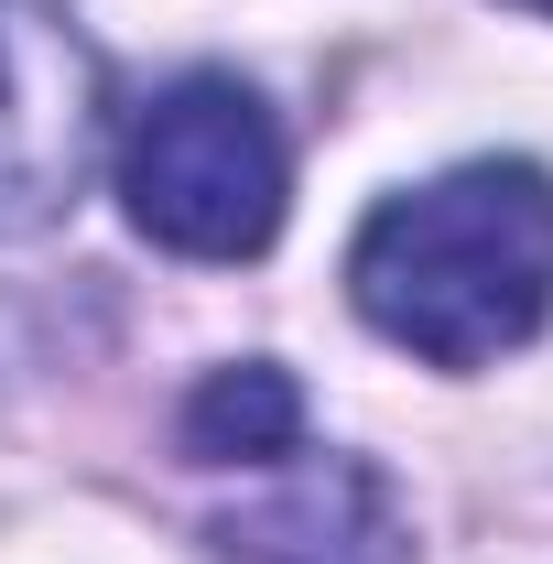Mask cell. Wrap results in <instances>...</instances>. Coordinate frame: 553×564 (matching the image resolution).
Here are the masks:
<instances>
[{
  "mask_svg": "<svg viewBox=\"0 0 553 564\" xmlns=\"http://www.w3.org/2000/svg\"><path fill=\"white\" fill-rule=\"evenodd\" d=\"M347 293L391 348L488 369L553 315V185L532 163H456L358 228Z\"/></svg>",
  "mask_w": 553,
  "mask_h": 564,
  "instance_id": "1",
  "label": "cell"
},
{
  "mask_svg": "<svg viewBox=\"0 0 553 564\" xmlns=\"http://www.w3.org/2000/svg\"><path fill=\"white\" fill-rule=\"evenodd\" d=\"M120 196H131L141 239H163L185 261H250V250H272L282 196H293L282 120L239 76H174L120 131Z\"/></svg>",
  "mask_w": 553,
  "mask_h": 564,
  "instance_id": "2",
  "label": "cell"
},
{
  "mask_svg": "<svg viewBox=\"0 0 553 564\" xmlns=\"http://www.w3.org/2000/svg\"><path fill=\"white\" fill-rule=\"evenodd\" d=\"M109 131L98 44L55 0H0V239H33L76 207Z\"/></svg>",
  "mask_w": 553,
  "mask_h": 564,
  "instance_id": "3",
  "label": "cell"
},
{
  "mask_svg": "<svg viewBox=\"0 0 553 564\" xmlns=\"http://www.w3.org/2000/svg\"><path fill=\"white\" fill-rule=\"evenodd\" d=\"M228 564H413V532L391 510V478L358 456H304L272 499L217 521Z\"/></svg>",
  "mask_w": 553,
  "mask_h": 564,
  "instance_id": "4",
  "label": "cell"
},
{
  "mask_svg": "<svg viewBox=\"0 0 553 564\" xmlns=\"http://www.w3.org/2000/svg\"><path fill=\"white\" fill-rule=\"evenodd\" d=\"M185 456H207V467H282V456H304V391L272 358L207 369L196 402H185Z\"/></svg>",
  "mask_w": 553,
  "mask_h": 564,
  "instance_id": "5",
  "label": "cell"
},
{
  "mask_svg": "<svg viewBox=\"0 0 553 564\" xmlns=\"http://www.w3.org/2000/svg\"><path fill=\"white\" fill-rule=\"evenodd\" d=\"M532 11H553V0H532Z\"/></svg>",
  "mask_w": 553,
  "mask_h": 564,
  "instance_id": "6",
  "label": "cell"
}]
</instances>
